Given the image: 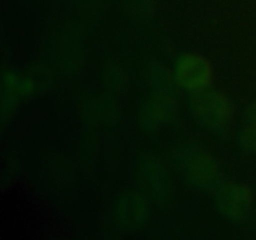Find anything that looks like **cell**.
Wrapping results in <instances>:
<instances>
[{
	"mask_svg": "<svg viewBox=\"0 0 256 240\" xmlns=\"http://www.w3.org/2000/svg\"><path fill=\"white\" fill-rule=\"evenodd\" d=\"M172 159L180 176L195 190L209 192L220 186V164L204 145L195 142H182L172 150Z\"/></svg>",
	"mask_w": 256,
	"mask_h": 240,
	"instance_id": "6da1fadb",
	"label": "cell"
},
{
	"mask_svg": "<svg viewBox=\"0 0 256 240\" xmlns=\"http://www.w3.org/2000/svg\"><path fill=\"white\" fill-rule=\"evenodd\" d=\"M139 189L156 205H165L172 199L174 182L172 172L162 159L152 155L142 158L136 170Z\"/></svg>",
	"mask_w": 256,
	"mask_h": 240,
	"instance_id": "7a4b0ae2",
	"label": "cell"
},
{
	"mask_svg": "<svg viewBox=\"0 0 256 240\" xmlns=\"http://www.w3.org/2000/svg\"><path fill=\"white\" fill-rule=\"evenodd\" d=\"M192 106L200 124L212 132H224L232 120L234 110L232 102L219 90L206 88L202 92H194Z\"/></svg>",
	"mask_w": 256,
	"mask_h": 240,
	"instance_id": "3957f363",
	"label": "cell"
},
{
	"mask_svg": "<svg viewBox=\"0 0 256 240\" xmlns=\"http://www.w3.org/2000/svg\"><path fill=\"white\" fill-rule=\"evenodd\" d=\"M174 79L185 90L192 92H202L212 84V66L202 55L188 52L178 59Z\"/></svg>",
	"mask_w": 256,
	"mask_h": 240,
	"instance_id": "277c9868",
	"label": "cell"
},
{
	"mask_svg": "<svg viewBox=\"0 0 256 240\" xmlns=\"http://www.w3.org/2000/svg\"><path fill=\"white\" fill-rule=\"evenodd\" d=\"M215 205L218 212L228 220L235 222H244L252 212V190L242 182L220 185L215 195Z\"/></svg>",
	"mask_w": 256,
	"mask_h": 240,
	"instance_id": "5b68a950",
	"label": "cell"
},
{
	"mask_svg": "<svg viewBox=\"0 0 256 240\" xmlns=\"http://www.w3.org/2000/svg\"><path fill=\"white\" fill-rule=\"evenodd\" d=\"M150 200L142 192H126L118 200L114 215L118 225L128 232H138L148 225L152 218Z\"/></svg>",
	"mask_w": 256,
	"mask_h": 240,
	"instance_id": "8992f818",
	"label": "cell"
},
{
	"mask_svg": "<svg viewBox=\"0 0 256 240\" xmlns=\"http://www.w3.org/2000/svg\"><path fill=\"white\" fill-rule=\"evenodd\" d=\"M176 108L172 94L152 92L139 109V124L145 132H155L174 118Z\"/></svg>",
	"mask_w": 256,
	"mask_h": 240,
	"instance_id": "52a82bcc",
	"label": "cell"
},
{
	"mask_svg": "<svg viewBox=\"0 0 256 240\" xmlns=\"http://www.w3.org/2000/svg\"><path fill=\"white\" fill-rule=\"evenodd\" d=\"M146 82L152 86L154 92H162L174 94V80L162 65H150L146 70Z\"/></svg>",
	"mask_w": 256,
	"mask_h": 240,
	"instance_id": "ba28073f",
	"label": "cell"
},
{
	"mask_svg": "<svg viewBox=\"0 0 256 240\" xmlns=\"http://www.w3.org/2000/svg\"><path fill=\"white\" fill-rule=\"evenodd\" d=\"M240 142L245 149L256 150V125L248 124L240 132Z\"/></svg>",
	"mask_w": 256,
	"mask_h": 240,
	"instance_id": "9c48e42d",
	"label": "cell"
},
{
	"mask_svg": "<svg viewBox=\"0 0 256 240\" xmlns=\"http://www.w3.org/2000/svg\"><path fill=\"white\" fill-rule=\"evenodd\" d=\"M245 120L248 124L256 125V102L250 104L245 112Z\"/></svg>",
	"mask_w": 256,
	"mask_h": 240,
	"instance_id": "30bf717a",
	"label": "cell"
}]
</instances>
